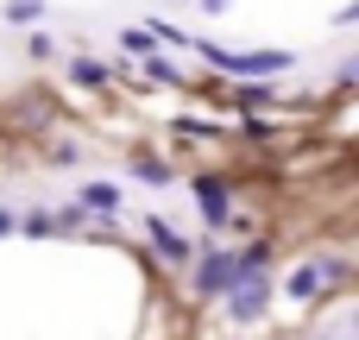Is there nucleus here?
I'll list each match as a JSON object with an SVG mask.
<instances>
[{
	"label": "nucleus",
	"mask_w": 359,
	"mask_h": 340,
	"mask_svg": "<svg viewBox=\"0 0 359 340\" xmlns=\"http://www.w3.org/2000/svg\"><path fill=\"white\" fill-rule=\"evenodd\" d=\"M145 240H151V246H158V259H170V265H183V259H189V246H183V233H177L170 221H158V215L145 221Z\"/></svg>",
	"instance_id": "423d86ee"
},
{
	"label": "nucleus",
	"mask_w": 359,
	"mask_h": 340,
	"mask_svg": "<svg viewBox=\"0 0 359 340\" xmlns=\"http://www.w3.org/2000/svg\"><path fill=\"white\" fill-rule=\"evenodd\" d=\"M69 76H76L82 88H101V82H107V63H95V57H82V63H76Z\"/></svg>",
	"instance_id": "6e6552de"
},
{
	"label": "nucleus",
	"mask_w": 359,
	"mask_h": 340,
	"mask_svg": "<svg viewBox=\"0 0 359 340\" xmlns=\"http://www.w3.org/2000/svg\"><path fill=\"white\" fill-rule=\"evenodd\" d=\"M139 183H170V170H164V164H151V158H139Z\"/></svg>",
	"instance_id": "f8f14e48"
},
{
	"label": "nucleus",
	"mask_w": 359,
	"mask_h": 340,
	"mask_svg": "<svg viewBox=\"0 0 359 340\" xmlns=\"http://www.w3.org/2000/svg\"><path fill=\"white\" fill-rule=\"evenodd\" d=\"M189 189H196V208L208 215V227H227V183L221 177H196Z\"/></svg>",
	"instance_id": "20e7f679"
},
{
	"label": "nucleus",
	"mask_w": 359,
	"mask_h": 340,
	"mask_svg": "<svg viewBox=\"0 0 359 340\" xmlns=\"http://www.w3.org/2000/svg\"><path fill=\"white\" fill-rule=\"evenodd\" d=\"M6 19L13 25H32V19H44V0H6Z\"/></svg>",
	"instance_id": "1a4fd4ad"
},
{
	"label": "nucleus",
	"mask_w": 359,
	"mask_h": 340,
	"mask_svg": "<svg viewBox=\"0 0 359 340\" xmlns=\"http://www.w3.org/2000/svg\"><path fill=\"white\" fill-rule=\"evenodd\" d=\"M233 284H240V259H233V252H208V259L196 265V297L215 303V297H227Z\"/></svg>",
	"instance_id": "f03ea898"
},
{
	"label": "nucleus",
	"mask_w": 359,
	"mask_h": 340,
	"mask_svg": "<svg viewBox=\"0 0 359 340\" xmlns=\"http://www.w3.org/2000/svg\"><path fill=\"white\" fill-rule=\"evenodd\" d=\"M120 44H126L133 57H151V32H145V25H126V32H120Z\"/></svg>",
	"instance_id": "9d476101"
},
{
	"label": "nucleus",
	"mask_w": 359,
	"mask_h": 340,
	"mask_svg": "<svg viewBox=\"0 0 359 340\" xmlns=\"http://www.w3.org/2000/svg\"><path fill=\"white\" fill-rule=\"evenodd\" d=\"M202 13H227V0H202Z\"/></svg>",
	"instance_id": "4468645a"
},
{
	"label": "nucleus",
	"mask_w": 359,
	"mask_h": 340,
	"mask_svg": "<svg viewBox=\"0 0 359 340\" xmlns=\"http://www.w3.org/2000/svg\"><path fill=\"white\" fill-rule=\"evenodd\" d=\"M316 340H341V334H316Z\"/></svg>",
	"instance_id": "2eb2a0df"
},
{
	"label": "nucleus",
	"mask_w": 359,
	"mask_h": 340,
	"mask_svg": "<svg viewBox=\"0 0 359 340\" xmlns=\"http://www.w3.org/2000/svg\"><path fill=\"white\" fill-rule=\"evenodd\" d=\"M265 303H271L265 271H252V278H240V284L227 290V309H233V322H240V328H246V322H259V315H265Z\"/></svg>",
	"instance_id": "7ed1b4c3"
},
{
	"label": "nucleus",
	"mask_w": 359,
	"mask_h": 340,
	"mask_svg": "<svg viewBox=\"0 0 359 340\" xmlns=\"http://www.w3.org/2000/svg\"><path fill=\"white\" fill-rule=\"evenodd\" d=\"M82 208L114 215V208H120V183H82Z\"/></svg>",
	"instance_id": "0eeeda50"
},
{
	"label": "nucleus",
	"mask_w": 359,
	"mask_h": 340,
	"mask_svg": "<svg viewBox=\"0 0 359 340\" xmlns=\"http://www.w3.org/2000/svg\"><path fill=\"white\" fill-rule=\"evenodd\" d=\"M328 278H341V265H297V271L284 278V290H290L297 303H309V297H322Z\"/></svg>",
	"instance_id": "39448f33"
},
{
	"label": "nucleus",
	"mask_w": 359,
	"mask_h": 340,
	"mask_svg": "<svg viewBox=\"0 0 359 340\" xmlns=\"http://www.w3.org/2000/svg\"><path fill=\"white\" fill-rule=\"evenodd\" d=\"M0 233H19V221H13V215H0Z\"/></svg>",
	"instance_id": "ddd939ff"
},
{
	"label": "nucleus",
	"mask_w": 359,
	"mask_h": 340,
	"mask_svg": "<svg viewBox=\"0 0 359 340\" xmlns=\"http://www.w3.org/2000/svg\"><path fill=\"white\" fill-rule=\"evenodd\" d=\"M208 63H221V69H240V76H278V69H290L297 57L290 50H221V44H208V38H189Z\"/></svg>",
	"instance_id": "f257e3e1"
},
{
	"label": "nucleus",
	"mask_w": 359,
	"mask_h": 340,
	"mask_svg": "<svg viewBox=\"0 0 359 340\" xmlns=\"http://www.w3.org/2000/svg\"><path fill=\"white\" fill-rule=\"evenodd\" d=\"M145 76H151V82H177V63H164V57H145Z\"/></svg>",
	"instance_id": "9b49d317"
}]
</instances>
